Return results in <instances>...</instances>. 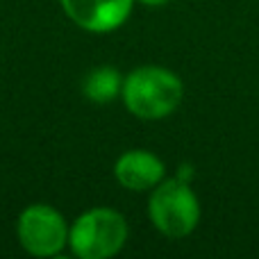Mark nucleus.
Segmentation results:
<instances>
[{"label": "nucleus", "instance_id": "nucleus-1", "mask_svg": "<svg viewBox=\"0 0 259 259\" xmlns=\"http://www.w3.org/2000/svg\"><path fill=\"white\" fill-rule=\"evenodd\" d=\"M184 96V84L173 71L161 66L134 68L123 80L121 98L137 118L159 121L180 107Z\"/></svg>", "mask_w": 259, "mask_h": 259}, {"label": "nucleus", "instance_id": "nucleus-2", "mask_svg": "<svg viewBox=\"0 0 259 259\" xmlns=\"http://www.w3.org/2000/svg\"><path fill=\"white\" fill-rule=\"evenodd\" d=\"M150 221L164 237L182 239L198 228L200 221V202H198L189 182L180 178L161 180L148 200Z\"/></svg>", "mask_w": 259, "mask_h": 259}, {"label": "nucleus", "instance_id": "nucleus-3", "mask_svg": "<svg viewBox=\"0 0 259 259\" xmlns=\"http://www.w3.org/2000/svg\"><path fill=\"white\" fill-rule=\"evenodd\" d=\"M127 241V223L107 207L89 209L68 230V246L80 259L114 257Z\"/></svg>", "mask_w": 259, "mask_h": 259}, {"label": "nucleus", "instance_id": "nucleus-4", "mask_svg": "<svg viewBox=\"0 0 259 259\" xmlns=\"http://www.w3.org/2000/svg\"><path fill=\"white\" fill-rule=\"evenodd\" d=\"M16 234L25 252L34 257H53L68 243V225L50 205H30L21 211Z\"/></svg>", "mask_w": 259, "mask_h": 259}, {"label": "nucleus", "instance_id": "nucleus-5", "mask_svg": "<svg viewBox=\"0 0 259 259\" xmlns=\"http://www.w3.org/2000/svg\"><path fill=\"white\" fill-rule=\"evenodd\" d=\"M132 3L134 0H62V7L77 27L105 34L127 21Z\"/></svg>", "mask_w": 259, "mask_h": 259}, {"label": "nucleus", "instance_id": "nucleus-6", "mask_svg": "<svg viewBox=\"0 0 259 259\" xmlns=\"http://www.w3.org/2000/svg\"><path fill=\"white\" fill-rule=\"evenodd\" d=\"M164 161L148 150H127L116 159L114 175L130 191H148L164 180Z\"/></svg>", "mask_w": 259, "mask_h": 259}, {"label": "nucleus", "instance_id": "nucleus-7", "mask_svg": "<svg viewBox=\"0 0 259 259\" xmlns=\"http://www.w3.org/2000/svg\"><path fill=\"white\" fill-rule=\"evenodd\" d=\"M82 91H84V96L91 103H98V105L112 103L123 91V77H121V73L112 66L94 68V71L84 77V82H82Z\"/></svg>", "mask_w": 259, "mask_h": 259}, {"label": "nucleus", "instance_id": "nucleus-8", "mask_svg": "<svg viewBox=\"0 0 259 259\" xmlns=\"http://www.w3.org/2000/svg\"><path fill=\"white\" fill-rule=\"evenodd\" d=\"M175 178L184 180V182H191V178H193V168H191V166H187V164H184L182 168L178 170V175H175Z\"/></svg>", "mask_w": 259, "mask_h": 259}, {"label": "nucleus", "instance_id": "nucleus-9", "mask_svg": "<svg viewBox=\"0 0 259 259\" xmlns=\"http://www.w3.org/2000/svg\"><path fill=\"white\" fill-rule=\"evenodd\" d=\"M143 5H148V7H159V5L168 3V0H141Z\"/></svg>", "mask_w": 259, "mask_h": 259}]
</instances>
